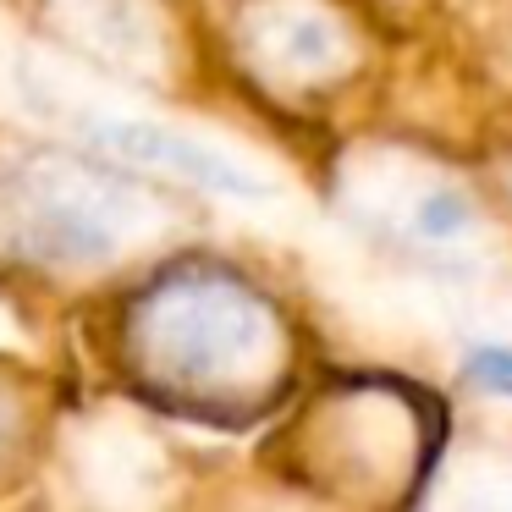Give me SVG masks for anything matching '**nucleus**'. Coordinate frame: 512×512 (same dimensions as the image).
<instances>
[{"label": "nucleus", "mask_w": 512, "mask_h": 512, "mask_svg": "<svg viewBox=\"0 0 512 512\" xmlns=\"http://www.w3.org/2000/svg\"><path fill=\"white\" fill-rule=\"evenodd\" d=\"M413 226H419V237H452L468 226V204L457 199V193H430V199L413 210Z\"/></svg>", "instance_id": "obj_2"}, {"label": "nucleus", "mask_w": 512, "mask_h": 512, "mask_svg": "<svg viewBox=\"0 0 512 512\" xmlns=\"http://www.w3.org/2000/svg\"><path fill=\"white\" fill-rule=\"evenodd\" d=\"M463 369L474 386L496 391V397H512V347H474Z\"/></svg>", "instance_id": "obj_3"}, {"label": "nucleus", "mask_w": 512, "mask_h": 512, "mask_svg": "<svg viewBox=\"0 0 512 512\" xmlns=\"http://www.w3.org/2000/svg\"><path fill=\"white\" fill-rule=\"evenodd\" d=\"M105 144L127 149V155H144V160H160V166H177V171H188V177L210 182V188L259 193L254 177H243V171L221 166V160H210L204 149L182 144V138H171V133H155V127H105Z\"/></svg>", "instance_id": "obj_1"}]
</instances>
